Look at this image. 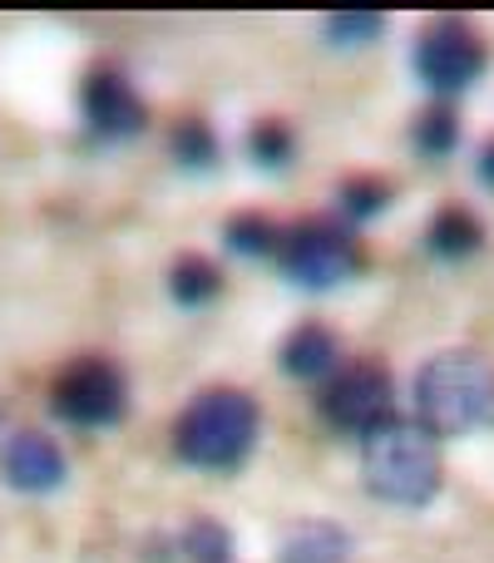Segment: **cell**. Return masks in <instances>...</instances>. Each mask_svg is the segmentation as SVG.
<instances>
[{"label":"cell","instance_id":"1","mask_svg":"<svg viewBox=\"0 0 494 563\" xmlns=\"http://www.w3.org/2000/svg\"><path fill=\"white\" fill-rule=\"evenodd\" d=\"M366 489L386 505H430L440 489V445L420 420H381L361 450Z\"/></svg>","mask_w":494,"mask_h":563},{"label":"cell","instance_id":"2","mask_svg":"<svg viewBox=\"0 0 494 563\" xmlns=\"http://www.w3.org/2000/svg\"><path fill=\"white\" fill-rule=\"evenodd\" d=\"M416 410L430 435L494 426V366L475 351H446L416 376Z\"/></svg>","mask_w":494,"mask_h":563},{"label":"cell","instance_id":"3","mask_svg":"<svg viewBox=\"0 0 494 563\" xmlns=\"http://www.w3.org/2000/svg\"><path fill=\"white\" fill-rule=\"evenodd\" d=\"M252 440H257V400L243 390H204L174 430V450L198 470H233Z\"/></svg>","mask_w":494,"mask_h":563},{"label":"cell","instance_id":"4","mask_svg":"<svg viewBox=\"0 0 494 563\" xmlns=\"http://www.w3.org/2000/svg\"><path fill=\"white\" fill-rule=\"evenodd\" d=\"M277 257H282V273L297 282V287H317V291L337 287V282H347L361 267L356 238H351L347 228H337V223H321V218L287 228Z\"/></svg>","mask_w":494,"mask_h":563},{"label":"cell","instance_id":"5","mask_svg":"<svg viewBox=\"0 0 494 563\" xmlns=\"http://www.w3.org/2000/svg\"><path fill=\"white\" fill-rule=\"evenodd\" d=\"M50 410L65 426L95 430V426H114L124 416V376L109 366L105 356H79L50 386Z\"/></svg>","mask_w":494,"mask_h":563},{"label":"cell","instance_id":"6","mask_svg":"<svg viewBox=\"0 0 494 563\" xmlns=\"http://www.w3.org/2000/svg\"><path fill=\"white\" fill-rule=\"evenodd\" d=\"M391 406H396V390H391V371L381 361H356L321 390V416L337 430H366L371 435L381 420L396 416Z\"/></svg>","mask_w":494,"mask_h":563},{"label":"cell","instance_id":"7","mask_svg":"<svg viewBox=\"0 0 494 563\" xmlns=\"http://www.w3.org/2000/svg\"><path fill=\"white\" fill-rule=\"evenodd\" d=\"M416 69L430 89L455 95L485 69V45H480V35L465 20H436L416 45Z\"/></svg>","mask_w":494,"mask_h":563},{"label":"cell","instance_id":"8","mask_svg":"<svg viewBox=\"0 0 494 563\" xmlns=\"http://www.w3.org/2000/svg\"><path fill=\"white\" fill-rule=\"evenodd\" d=\"M79 109L99 139H134L149 124L144 99L134 95V85L119 69H89L79 85Z\"/></svg>","mask_w":494,"mask_h":563},{"label":"cell","instance_id":"9","mask_svg":"<svg viewBox=\"0 0 494 563\" xmlns=\"http://www.w3.org/2000/svg\"><path fill=\"white\" fill-rule=\"evenodd\" d=\"M0 475L20 495H50L65 479V455L45 430H15L0 450Z\"/></svg>","mask_w":494,"mask_h":563},{"label":"cell","instance_id":"10","mask_svg":"<svg viewBox=\"0 0 494 563\" xmlns=\"http://www.w3.org/2000/svg\"><path fill=\"white\" fill-rule=\"evenodd\" d=\"M331 366H337V336L327 327H301L282 346V371H292L301 380H321Z\"/></svg>","mask_w":494,"mask_h":563},{"label":"cell","instance_id":"11","mask_svg":"<svg viewBox=\"0 0 494 563\" xmlns=\"http://www.w3.org/2000/svg\"><path fill=\"white\" fill-rule=\"evenodd\" d=\"M277 563H347V534L337 525H297L282 539Z\"/></svg>","mask_w":494,"mask_h":563},{"label":"cell","instance_id":"12","mask_svg":"<svg viewBox=\"0 0 494 563\" xmlns=\"http://www.w3.org/2000/svg\"><path fill=\"white\" fill-rule=\"evenodd\" d=\"M480 218L470 213V208H446V213H436V223H430V253L440 257H470L480 247Z\"/></svg>","mask_w":494,"mask_h":563},{"label":"cell","instance_id":"13","mask_svg":"<svg viewBox=\"0 0 494 563\" xmlns=\"http://www.w3.org/2000/svg\"><path fill=\"white\" fill-rule=\"evenodd\" d=\"M218 287H223V277L208 257H178L174 273H168V291H174L178 307H204Z\"/></svg>","mask_w":494,"mask_h":563},{"label":"cell","instance_id":"14","mask_svg":"<svg viewBox=\"0 0 494 563\" xmlns=\"http://www.w3.org/2000/svg\"><path fill=\"white\" fill-rule=\"evenodd\" d=\"M455 139H460V119H455V109L450 104H430L426 114H420V124H416L420 154H450Z\"/></svg>","mask_w":494,"mask_h":563},{"label":"cell","instance_id":"15","mask_svg":"<svg viewBox=\"0 0 494 563\" xmlns=\"http://www.w3.org/2000/svg\"><path fill=\"white\" fill-rule=\"evenodd\" d=\"M228 247L248 253V257H262V253H272V247H282V233L262 213H243L228 223Z\"/></svg>","mask_w":494,"mask_h":563},{"label":"cell","instance_id":"16","mask_svg":"<svg viewBox=\"0 0 494 563\" xmlns=\"http://www.w3.org/2000/svg\"><path fill=\"white\" fill-rule=\"evenodd\" d=\"M174 158L188 168H208L218 158V144H213V129L204 124V119H184V124L174 129Z\"/></svg>","mask_w":494,"mask_h":563},{"label":"cell","instance_id":"17","mask_svg":"<svg viewBox=\"0 0 494 563\" xmlns=\"http://www.w3.org/2000/svg\"><path fill=\"white\" fill-rule=\"evenodd\" d=\"M184 549L194 563H228L233 559V539H228V529L213 525V519H198V525L184 534Z\"/></svg>","mask_w":494,"mask_h":563},{"label":"cell","instance_id":"18","mask_svg":"<svg viewBox=\"0 0 494 563\" xmlns=\"http://www.w3.org/2000/svg\"><path fill=\"white\" fill-rule=\"evenodd\" d=\"M248 144H252V158L267 168H282L292 158V134H287V124H277V119H262V124L252 129Z\"/></svg>","mask_w":494,"mask_h":563},{"label":"cell","instance_id":"19","mask_svg":"<svg viewBox=\"0 0 494 563\" xmlns=\"http://www.w3.org/2000/svg\"><path fill=\"white\" fill-rule=\"evenodd\" d=\"M341 203H347L351 218H376L381 208H386V188H381L376 178H356V184L341 188Z\"/></svg>","mask_w":494,"mask_h":563},{"label":"cell","instance_id":"20","mask_svg":"<svg viewBox=\"0 0 494 563\" xmlns=\"http://www.w3.org/2000/svg\"><path fill=\"white\" fill-rule=\"evenodd\" d=\"M327 35L331 40H371V35H381V15H366V10L327 15Z\"/></svg>","mask_w":494,"mask_h":563},{"label":"cell","instance_id":"21","mask_svg":"<svg viewBox=\"0 0 494 563\" xmlns=\"http://www.w3.org/2000/svg\"><path fill=\"white\" fill-rule=\"evenodd\" d=\"M480 174H485V178H490V184H494V144L485 148V158H480Z\"/></svg>","mask_w":494,"mask_h":563}]
</instances>
